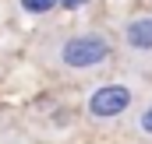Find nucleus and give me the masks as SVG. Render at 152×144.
I'll return each mask as SVG.
<instances>
[{
    "label": "nucleus",
    "instance_id": "obj_4",
    "mask_svg": "<svg viewBox=\"0 0 152 144\" xmlns=\"http://www.w3.org/2000/svg\"><path fill=\"white\" fill-rule=\"evenodd\" d=\"M131 130H134V137H142V141L152 144V99L134 109V116H131Z\"/></svg>",
    "mask_w": 152,
    "mask_h": 144
},
{
    "label": "nucleus",
    "instance_id": "obj_6",
    "mask_svg": "<svg viewBox=\"0 0 152 144\" xmlns=\"http://www.w3.org/2000/svg\"><path fill=\"white\" fill-rule=\"evenodd\" d=\"M88 0H57V7H67V11H78V7H85Z\"/></svg>",
    "mask_w": 152,
    "mask_h": 144
},
{
    "label": "nucleus",
    "instance_id": "obj_1",
    "mask_svg": "<svg viewBox=\"0 0 152 144\" xmlns=\"http://www.w3.org/2000/svg\"><path fill=\"white\" fill-rule=\"evenodd\" d=\"M113 60V39L99 28H78L67 35H57L46 49V63H53L60 74H96L103 67H110Z\"/></svg>",
    "mask_w": 152,
    "mask_h": 144
},
{
    "label": "nucleus",
    "instance_id": "obj_5",
    "mask_svg": "<svg viewBox=\"0 0 152 144\" xmlns=\"http://www.w3.org/2000/svg\"><path fill=\"white\" fill-rule=\"evenodd\" d=\"M18 4H21L25 14H50L57 7V0H18Z\"/></svg>",
    "mask_w": 152,
    "mask_h": 144
},
{
    "label": "nucleus",
    "instance_id": "obj_3",
    "mask_svg": "<svg viewBox=\"0 0 152 144\" xmlns=\"http://www.w3.org/2000/svg\"><path fill=\"white\" fill-rule=\"evenodd\" d=\"M120 39L131 53H152V14H138V18H127L124 28H120Z\"/></svg>",
    "mask_w": 152,
    "mask_h": 144
},
{
    "label": "nucleus",
    "instance_id": "obj_2",
    "mask_svg": "<svg viewBox=\"0 0 152 144\" xmlns=\"http://www.w3.org/2000/svg\"><path fill=\"white\" fill-rule=\"evenodd\" d=\"M138 106V84L127 77L103 81L85 95V116L92 123H117Z\"/></svg>",
    "mask_w": 152,
    "mask_h": 144
}]
</instances>
